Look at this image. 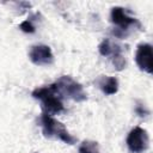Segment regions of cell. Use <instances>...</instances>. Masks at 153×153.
Returning <instances> with one entry per match:
<instances>
[{
	"instance_id": "cell-1",
	"label": "cell",
	"mask_w": 153,
	"mask_h": 153,
	"mask_svg": "<svg viewBox=\"0 0 153 153\" xmlns=\"http://www.w3.org/2000/svg\"><path fill=\"white\" fill-rule=\"evenodd\" d=\"M32 97L41 102L43 110L48 115L59 114L63 110L62 96L60 94L55 82L48 86L35 88L32 91Z\"/></svg>"
},
{
	"instance_id": "cell-2",
	"label": "cell",
	"mask_w": 153,
	"mask_h": 153,
	"mask_svg": "<svg viewBox=\"0 0 153 153\" xmlns=\"http://www.w3.org/2000/svg\"><path fill=\"white\" fill-rule=\"evenodd\" d=\"M39 123H41L42 133L45 137L57 139L68 145H74L76 142V137L69 134L65 124L57 121L56 118H54L51 115L43 112L39 117Z\"/></svg>"
},
{
	"instance_id": "cell-3",
	"label": "cell",
	"mask_w": 153,
	"mask_h": 153,
	"mask_svg": "<svg viewBox=\"0 0 153 153\" xmlns=\"http://www.w3.org/2000/svg\"><path fill=\"white\" fill-rule=\"evenodd\" d=\"M55 85L61 96L71 98L75 102H84L87 98V94L81 84L75 81L69 75H62L55 81Z\"/></svg>"
},
{
	"instance_id": "cell-4",
	"label": "cell",
	"mask_w": 153,
	"mask_h": 153,
	"mask_svg": "<svg viewBox=\"0 0 153 153\" xmlns=\"http://www.w3.org/2000/svg\"><path fill=\"white\" fill-rule=\"evenodd\" d=\"M110 18H111V22L117 26V29L114 30V33L116 36H120V37H121V32H124L130 26H139L140 27L139 20L130 17L126 12V10L120 7V6H116V7L111 8Z\"/></svg>"
},
{
	"instance_id": "cell-5",
	"label": "cell",
	"mask_w": 153,
	"mask_h": 153,
	"mask_svg": "<svg viewBox=\"0 0 153 153\" xmlns=\"http://www.w3.org/2000/svg\"><path fill=\"white\" fill-rule=\"evenodd\" d=\"M98 50L100 55L110 56V59L112 60V65L117 71H122L126 67V59L122 55V49L118 44L106 38L98 45Z\"/></svg>"
},
{
	"instance_id": "cell-6",
	"label": "cell",
	"mask_w": 153,
	"mask_h": 153,
	"mask_svg": "<svg viewBox=\"0 0 153 153\" xmlns=\"http://www.w3.org/2000/svg\"><path fill=\"white\" fill-rule=\"evenodd\" d=\"M126 142H127V146L130 152L142 153L148 148L149 137H148L146 129H143L141 127H135L129 131Z\"/></svg>"
},
{
	"instance_id": "cell-7",
	"label": "cell",
	"mask_w": 153,
	"mask_h": 153,
	"mask_svg": "<svg viewBox=\"0 0 153 153\" xmlns=\"http://www.w3.org/2000/svg\"><path fill=\"white\" fill-rule=\"evenodd\" d=\"M135 61L137 67L148 73L152 74L153 72V49L152 45L148 43H141L136 48L135 53Z\"/></svg>"
},
{
	"instance_id": "cell-8",
	"label": "cell",
	"mask_w": 153,
	"mask_h": 153,
	"mask_svg": "<svg viewBox=\"0 0 153 153\" xmlns=\"http://www.w3.org/2000/svg\"><path fill=\"white\" fill-rule=\"evenodd\" d=\"M30 61L37 66H48L54 62V55L49 45L36 44L30 48L29 51Z\"/></svg>"
},
{
	"instance_id": "cell-9",
	"label": "cell",
	"mask_w": 153,
	"mask_h": 153,
	"mask_svg": "<svg viewBox=\"0 0 153 153\" xmlns=\"http://www.w3.org/2000/svg\"><path fill=\"white\" fill-rule=\"evenodd\" d=\"M98 87L105 93V94H115L118 91V80L115 76H106L100 75L97 80Z\"/></svg>"
},
{
	"instance_id": "cell-10",
	"label": "cell",
	"mask_w": 153,
	"mask_h": 153,
	"mask_svg": "<svg viewBox=\"0 0 153 153\" xmlns=\"http://www.w3.org/2000/svg\"><path fill=\"white\" fill-rule=\"evenodd\" d=\"M79 153H100L98 142L92 140H85L79 146Z\"/></svg>"
},
{
	"instance_id": "cell-11",
	"label": "cell",
	"mask_w": 153,
	"mask_h": 153,
	"mask_svg": "<svg viewBox=\"0 0 153 153\" xmlns=\"http://www.w3.org/2000/svg\"><path fill=\"white\" fill-rule=\"evenodd\" d=\"M19 29H20L22 31L26 32V33H32V32H35V26H33V24H32L30 20H24V22H22L20 25H19Z\"/></svg>"
},
{
	"instance_id": "cell-12",
	"label": "cell",
	"mask_w": 153,
	"mask_h": 153,
	"mask_svg": "<svg viewBox=\"0 0 153 153\" xmlns=\"http://www.w3.org/2000/svg\"><path fill=\"white\" fill-rule=\"evenodd\" d=\"M135 111H136V114H137L139 116H141V117L148 115V110H147V109L145 108V105H142V104L137 105V106L135 108Z\"/></svg>"
}]
</instances>
